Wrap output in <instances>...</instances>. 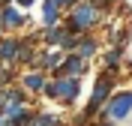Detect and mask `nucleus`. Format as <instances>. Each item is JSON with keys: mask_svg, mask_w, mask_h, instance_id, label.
I'll use <instances>...</instances> for the list:
<instances>
[{"mask_svg": "<svg viewBox=\"0 0 132 126\" xmlns=\"http://www.w3.org/2000/svg\"><path fill=\"white\" fill-rule=\"evenodd\" d=\"M105 126H114V123H105Z\"/></svg>", "mask_w": 132, "mask_h": 126, "instance_id": "dca6fc26", "label": "nucleus"}, {"mask_svg": "<svg viewBox=\"0 0 132 126\" xmlns=\"http://www.w3.org/2000/svg\"><path fill=\"white\" fill-rule=\"evenodd\" d=\"M99 114L111 123H123L126 117L132 114V90H117L105 99V105L99 108Z\"/></svg>", "mask_w": 132, "mask_h": 126, "instance_id": "7ed1b4c3", "label": "nucleus"}, {"mask_svg": "<svg viewBox=\"0 0 132 126\" xmlns=\"http://www.w3.org/2000/svg\"><path fill=\"white\" fill-rule=\"evenodd\" d=\"M126 60V48L123 45H111V48L102 54V69H108V72H114L120 63Z\"/></svg>", "mask_w": 132, "mask_h": 126, "instance_id": "f8f14e48", "label": "nucleus"}, {"mask_svg": "<svg viewBox=\"0 0 132 126\" xmlns=\"http://www.w3.org/2000/svg\"><path fill=\"white\" fill-rule=\"evenodd\" d=\"M39 18H42V27L60 24V21H63V9L54 3V0H42L39 3Z\"/></svg>", "mask_w": 132, "mask_h": 126, "instance_id": "9d476101", "label": "nucleus"}, {"mask_svg": "<svg viewBox=\"0 0 132 126\" xmlns=\"http://www.w3.org/2000/svg\"><path fill=\"white\" fill-rule=\"evenodd\" d=\"M102 21H105V9L102 6H96L93 0H78L72 9L63 12V21H60V24H63L69 33L81 36V33H93Z\"/></svg>", "mask_w": 132, "mask_h": 126, "instance_id": "f257e3e1", "label": "nucleus"}, {"mask_svg": "<svg viewBox=\"0 0 132 126\" xmlns=\"http://www.w3.org/2000/svg\"><path fill=\"white\" fill-rule=\"evenodd\" d=\"M12 6H18L21 12H24V9H33V6H36V0H12Z\"/></svg>", "mask_w": 132, "mask_h": 126, "instance_id": "4468645a", "label": "nucleus"}, {"mask_svg": "<svg viewBox=\"0 0 132 126\" xmlns=\"http://www.w3.org/2000/svg\"><path fill=\"white\" fill-rule=\"evenodd\" d=\"M111 90H114V78H111V72H108V69H102V72H99V78H96V84H93L90 102L84 105V117L99 114V108L105 105V99L111 96Z\"/></svg>", "mask_w": 132, "mask_h": 126, "instance_id": "20e7f679", "label": "nucleus"}, {"mask_svg": "<svg viewBox=\"0 0 132 126\" xmlns=\"http://www.w3.org/2000/svg\"><path fill=\"white\" fill-rule=\"evenodd\" d=\"M33 57H36V42L30 36H18V42H15V66H33Z\"/></svg>", "mask_w": 132, "mask_h": 126, "instance_id": "6e6552de", "label": "nucleus"}, {"mask_svg": "<svg viewBox=\"0 0 132 126\" xmlns=\"http://www.w3.org/2000/svg\"><path fill=\"white\" fill-rule=\"evenodd\" d=\"M90 69V60L78 57L75 51H69V54H63V60H60V66L51 72V75H66V78H81L84 72Z\"/></svg>", "mask_w": 132, "mask_h": 126, "instance_id": "423d86ee", "label": "nucleus"}, {"mask_svg": "<svg viewBox=\"0 0 132 126\" xmlns=\"http://www.w3.org/2000/svg\"><path fill=\"white\" fill-rule=\"evenodd\" d=\"M0 87H3V84H0Z\"/></svg>", "mask_w": 132, "mask_h": 126, "instance_id": "f3484780", "label": "nucleus"}, {"mask_svg": "<svg viewBox=\"0 0 132 126\" xmlns=\"http://www.w3.org/2000/svg\"><path fill=\"white\" fill-rule=\"evenodd\" d=\"M0 24H3V33H15V30H24L30 24V18L27 12H21L18 6L6 3V6H0Z\"/></svg>", "mask_w": 132, "mask_h": 126, "instance_id": "39448f33", "label": "nucleus"}, {"mask_svg": "<svg viewBox=\"0 0 132 126\" xmlns=\"http://www.w3.org/2000/svg\"><path fill=\"white\" fill-rule=\"evenodd\" d=\"M78 93H81V78H66V75H54L45 81L42 87V96H48V99H57L63 105H72L78 99Z\"/></svg>", "mask_w": 132, "mask_h": 126, "instance_id": "f03ea898", "label": "nucleus"}, {"mask_svg": "<svg viewBox=\"0 0 132 126\" xmlns=\"http://www.w3.org/2000/svg\"><path fill=\"white\" fill-rule=\"evenodd\" d=\"M27 126H57V117L51 114V111H33Z\"/></svg>", "mask_w": 132, "mask_h": 126, "instance_id": "ddd939ff", "label": "nucleus"}, {"mask_svg": "<svg viewBox=\"0 0 132 126\" xmlns=\"http://www.w3.org/2000/svg\"><path fill=\"white\" fill-rule=\"evenodd\" d=\"M45 81H48V72H42V69L27 66L24 72H18V84H21V90H24V93H42Z\"/></svg>", "mask_w": 132, "mask_h": 126, "instance_id": "0eeeda50", "label": "nucleus"}, {"mask_svg": "<svg viewBox=\"0 0 132 126\" xmlns=\"http://www.w3.org/2000/svg\"><path fill=\"white\" fill-rule=\"evenodd\" d=\"M96 51H99V39L93 33H81L78 36V42H75V54L78 57L90 60V57H96Z\"/></svg>", "mask_w": 132, "mask_h": 126, "instance_id": "9b49d317", "label": "nucleus"}, {"mask_svg": "<svg viewBox=\"0 0 132 126\" xmlns=\"http://www.w3.org/2000/svg\"><path fill=\"white\" fill-rule=\"evenodd\" d=\"M93 3H96V6H102V9H105V12H108V9H111V6H114V3H117V0H93Z\"/></svg>", "mask_w": 132, "mask_h": 126, "instance_id": "2eb2a0df", "label": "nucleus"}, {"mask_svg": "<svg viewBox=\"0 0 132 126\" xmlns=\"http://www.w3.org/2000/svg\"><path fill=\"white\" fill-rule=\"evenodd\" d=\"M36 33H39V42L45 48H57L60 39L66 36V27L63 24H48V27H42V30H36Z\"/></svg>", "mask_w": 132, "mask_h": 126, "instance_id": "1a4fd4ad", "label": "nucleus"}]
</instances>
